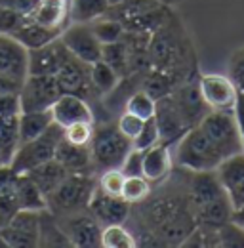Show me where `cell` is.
I'll list each match as a JSON object with an SVG mask.
<instances>
[{
	"mask_svg": "<svg viewBox=\"0 0 244 248\" xmlns=\"http://www.w3.org/2000/svg\"><path fill=\"white\" fill-rule=\"evenodd\" d=\"M132 206H139L137 212H130V216L139 221L137 229L151 233L158 247H182L197 225L187 191L180 195H149L145 201Z\"/></svg>",
	"mask_w": 244,
	"mask_h": 248,
	"instance_id": "obj_1",
	"label": "cell"
},
{
	"mask_svg": "<svg viewBox=\"0 0 244 248\" xmlns=\"http://www.w3.org/2000/svg\"><path fill=\"white\" fill-rule=\"evenodd\" d=\"M147 54L151 69L168 73L178 84L193 78L197 73L193 42L185 34L176 16L151 34L147 42Z\"/></svg>",
	"mask_w": 244,
	"mask_h": 248,
	"instance_id": "obj_2",
	"label": "cell"
},
{
	"mask_svg": "<svg viewBox=\"0 0 244 248\" xmlns=\"http://www.w3.org/2000/svg\"><path fill=\"white\" fill-rule=\"evenodd\" d=\"M185 191L198 225L219 229L233 219V206L215 170L189 172Z\"/></svg>",
	"mask_w": 244,
	"mask_h": 248,
	"instance_id": "obj_3",
	"label": "cell"
},
{
	"mask_svg": "<svg viewBox=\"0 0 244 248\" xmlns=\"http://www.w3.org/2000/svg\"><path fill=\"white\" fill-rule=\"evenodd\" d=\"M174 145L176 164L187 172L215 170L217 164L223 160V155L217 151V147L208 140V136L202 132L198 124L189 128Z\"/></svg>",
	"mask_w": 244,
	"mask_h": 248,
	"instance_id": "obj_4",
	"label": "cell"
},
{
	"mask_svg": "<svg viewBox=\"0 0 244 248\" xmlns=\"http://www.w3.org/2000/svg\"><path fill=\"white\" fill-rule=\"evenodd\" d=\"M95 186V174H67V178L46 197V208L54 216L86 210Z\"/></svg>",
	"mask_w": 244,
	"mask_h": 248,
	"instance_id": "obj_5",
	"label": "cell"
},
{
	"mask_svg": "<svg viewBox=\"0 0 244 248\" xmlns=\"http://www.w3.org/2000/svg\"><path fill=\"white\" fill-rule=\"evenodd\" d=\"M130 149H132V140H128L115 124L93 128V136L90 141L93 172H103L107 168H121Z\"/></svg>",
	"mask_w": 244,
	"mask_h": 248,
	"instance_id": "obj_6",
	"label": "cell"
},
{
	"mask_svg": "<svg viewBox=\"0 0 244 248\" xmlns=\"http://www.w3.org/2000/svg\"><path fill=\"white\" fill-rule=\"evenodd\" d=\"M63 140V126H60L58 123H54L46 132H42L40 136L32 138L29 141H23L17 145L15 153L12 156L10 166L17 172H29L34 166L54 158L56 147L60 145V141Z\"/></svg>",
	"mask_w": 244,
	"mask_h": 248,
	"instance_id": "obj_7",
	"label": "cell"
},
{
	"mask_svg": "<svg viewBox=\"0 0 244 248\" xmlns=\"http://www.w3.org/2000/svg\"><path fill=\"white\" fill-rule=\"evenodd\" d=\"M198 126L217 147V151L223 155V158L243 151L237 119L233 111H208L204 119L198 123Z\"/></svg>",
	"mask_w": 244,
	"mask_h": 248,
	"instance_id": "obj_8",
	"label": "cell"
},
{
	"mask_svg": "<svg viewBox=\"0 0 244 248\" xmlns=\"http://www.w3.org/2000/svg\"><path fill=\"white\" fill-rule=\"evenodd\" d=\"M61 229L65 231L71 247L76 248H99L101 247V223L86 210L73 212L67 216H56Z\"/></svg>",
	"mask_w": 244,
	"mask_h": 248,
	"instance_id": "obj_9",
	"label": "cell"
},
{
	"mask_svg": "<svg viewBox=\"0 0 244 248\" xmlns=\"http://www.w3.org/2000/svg\"><path fill=\"white\" fill-rule=\"evenodd\" d=\"M198 92L210 111H233L239 90L233 80L219 73H204L197 78Z\"/></svg>",
	"mask_w": 244,
	"mask_h": 248,
	"instance_id": "obj_10",
	"label": "cell"
},
{
	"mask_svg": "<svg viewBox=\"0 0 244 248\" xmlns=\"http://www.w3.org/2000/svg\"><path fill=\"white\" fill-rule=\"evenodd\" d=\"M61 95V90L54 77L46 75H27L19 88V103L23 111H42L50 109Z\"/></svg>",
	"mask_w": 244,
	"mask_h": 248,
	"instance_id": "obj_11",
	"label": "cell"
},
{
	"mask_svg": "<svg viewBox=\"0 0 244 248\" xmlns=\"http://www.w3.org/2000/svg\"><path fill=\"white\" fill-rule=\"evenodd\" d=\"M65 48L80 62L92 65L93 62L101 60L103 44L97 40L90 25L86 23H69L60 34Z\"/></svg>",
	"mask_w": 244,
	"mask_h": 248,
	"instance_id": "obj_12",
	"label": "cell"
},
{
	"mask_svg": "<svg viewBox=\"0 0 244 248\" xmlns=\"http://www.w3.org/2000/svg\"><path fill=\"white\" fill-rule=\"evenodd\" d=\"M88 212L101 223V227H105L113 223H126L130 219L132 204L126 202L122 197L109 195L95 186L88 202Z\"/></svg>",
	"mask_w": 244,
	"mask_h": 248,
	"instance_id": "obj_13",
	"label": "cell"
},
{
	"mask_svg": "<svg viewBox=\"0 0 244 248\" xmlns=\"http://www.w3.org/2000/svg\"><path fill=\"white\" fill-rule=\"evenodd\" d=\"M215 174L225 189L229 202L233 206V212L244 206V153L225 156L217 168Z\"/></svg>",
	"mask_w": 244,
	"mask_h": 248,
	"instance_id": "obj_14",
	"label": "cell"
},
{
	"mask_svg": "<svg viewBox=\"0 0 244 248\" xmlns=\"http://www.w3.org/2000/svg\"><path fill=\"white\" fill-rule=\"evenodd\" d=\"M8 248H36L38 247V212L19 210L12 221L0 229Z\"/></svg>",
	"mask_w": 244,
	"mask_h": 248,
	"instance_id": "obj_15",
	"label": "cell"
},
{
	"mask_svg": "<svg viewBox=\"0 0 244 248\" xmlns=\"http://www.w3.org/2000/svg\"><path fill=\"white\" fill-rule=\"evenodd\" d=\"M154 123L158 126L160 141L166 145H174L183 134L189 130V124L185 123L180 109L176 107L172 95H162L156 99V109H154Z\"/></svg>",
	"mask_w": 244,
	"mask_h": 248,
	"instance_id": "obj_16",
	"label": "cell"
},
{
	"mask_svg": "<svg viewBox=\"0 0 244 248\" xmlns=\"http://www.w3.org/2000/svg\"><path fill=\"white\" fill-rule=\"evenodd\" d=\"M29 75V52L10 34H0V77L19 84Z\"/></svg>",
	"mask_w": 244,
	"mask_h": 248,
	"instance_id": "obj_17",
	"label": "cell"
},
{
	"mask_svg": "<svg viewBox=\"0 0 244 248\" xmlns=\"http://www.w3.org/2000/svg\"><path fill=\"white\" fill-rule=\"evenodd\" d=\"M54 78L60 86L61 93H76L84 99L95 93L90 80V65L76 60L75 56L69 58V62L61 67Z\"/></svg>",
	"mask_w": 244,
	"mask_h": 248,
	"instance_id": "obj_18",
	"label": "cell"
},
{
	"mask_svg": "<svg viewBox=\"0 0 244 248\" xmlns=\"http://www.w3.org/2000/svg\"><path fill=\"white\" fill-rule=\"evenodd\" d=\"M170 95H172L176 107L180 109V113H182V117L185 119V123L189 124V128L197 126V124L204 119V115L210 111L208 105L204 103L200 92H198L197 80H193V78H189V80H185L182 84H178L170 92Z\"/></svg>",
	"mask_w": 244,
	"mask_h": 248,
	"instance_id": "obj_19",
	"label": "cell"
},
{
	"mask_svg": "<svg viewBox=\"0 0 244 248\" xmlns=\"http://www.w3.org/2000/svg\"><path fill=\"white\" fill-rule=\"evenodd\" d=\"M71 56L73 54L65 48L61 38H56L50 44L29 52V75L56 77L58 71L69 62Z\"/></svg>",
	"mask_w": 244,
	"mask_h": 248,
	"instance_id": "obj_20",
	"label": "cell"
},
{
	"mask_svg": "<svg viewBox=\"0 0 244 248\" xmlns=\"http://www.w3.org/2000/svg\"><path fill=\"white\" fill-rule=\"evenodd\" d=\"M54 123H58L60 126H67L73 123H95V115L92 111L88 99L76 95V93H61L60 97L54 101V105L50 107Z\"/></svg>",
	"mask_w": 244,
	"mask_h": 248,
	"instance_id": "obj_21",
	"label": "cell"
},
{
	"mask_svg": "<svg viewBox=\"0 0 244 248\" xmlns=\"http://www.w3.org/2000/svg\"><path fill=\"white\" fill-rule=\"evenodd\" d=\"M174 166V156L172 147L166 143H156L149 149L143 151L141 160V176L147 178L151 184H162L168 180L170 172Z\"/></svg>",
	"mask_w": 244,
	"mask_h": 248,
	"instance_id": "obj_22",
	"label": "cell"
},
{
	"mask_svg": "<svg viewBox=\"0 0 244 248\" xmlns=\"http://www.w3.org/2000/svg\"><path fill=\"white\" fill-rule=\"evenodd\" d=\"M54 158L69 174H95L92 166L90 145H75L63 138L56 147Z\"/></svg>",
	"mask_w": 244,
	"mask_h": 248,
	"instance_id": "obj_23",
	"label": "cell"
},
{
	"mask_svg": "<svg viewBox=\"0 0 244 248\" xmlns=\"http://www.w3.org/2000/svg\"><path fill=\"white\" fill-rule=\"evenodd\" d=\"M60 34H61L60 29L46 27V25L34 21L32 17H27V19L19 25V29L14 32L12 36H14L27 52H30V50H36V48H42V46L50 44L52 40L60 38Z\"/></svg>",
	"mask_w": 244,
	"mask_h": 248,
	"instance_id": "obj_24",
	"label": "cell"
},
{
	"mask_svg": "<svg viewBox=\"0 0 244 248\" xmlns=\"http://www.w3.org/2000/svg\"><path fill=\"white\" fill-rule=\"evenodd\" d=\"M30 17L46 27L63 31L69 25V0H38Z\"/></svg>",
	"mask_w": 244,
	"mask_h": 248,
	"instance_id": "obj_25",
	"label": "cell"
},
{
	"mask_svg": "<svg viewBox=\"0 0 244 248\" xmlns=\"http://www.w3.org/2000/svg\"><path fill=\"white\" fill-rule=\"evenodd\" d=\"M25 174L34 182V186L40 189V193H42L44 197H48V195L67 178L69 172L61 166L56 158H50V160H46V162L34 166L32 170L25 172Z\"/></svg>",
	"mask_w": 244,
	"mask_h": 248,
	"instance_id": "obj_26",
	"label": "cell"
},
{
	"mask_svg": "<svg viewBox=\"0 0 244 248\" xmlns=\"http://www.w3.org/2000/svg\"><path fill=\"white\" fill-rule=\"evenodd\" d=\"M111 10L109 0H69V23L90 25Z\"/></svg>",
	"mask_w": 244,
	"mask_h": 248,
	"instance_id": "obj_27",
	"label": "cell"
},
{
	"mask_svg": "<svg viewBox=\"0 0 244 248\" xmlns=\"http://www.w3.org/2000/svg\"><path fill=\"white\" fill-rule=\"evenodd\" d=\"M14 193H15L19 210H34V212L46 210V197L40 193V189L34 186V182L25 172L17 174L14 182Z\"/></svg>",
	"mask_w": 244,
	"mask_h": 248,
	"instance_id": "obj_28",
	"label": "cell"
},
{
	"mask_svg": "<svg viewBox=\"0 0 244 248\" xmlns=\"http://www.w3.org/2000/svg\"><path fill=\"white\" fill-rule=\"evenodd\" d=\"M38 247H71L58 217L48 208L38 212Z\"/></svg>",
	"mask_w": 244,
	"mask_h": 248,
	"instance_id": "obj_29",
	"label": "cell"
},
{
	"mask_svg": "<svg viewBox=\"0 0 244 248\" xmlns=\"http://www.w3.org/2000/svg\"><path fill=\"white\" fill-rule=\"evenodd\" d=\"M54 124V117L50 109L42 111H23L19 115V143L29 141L32 138L40 136Z\"/></svg>",
	"mask_w": 244,
	"mask_h": 248,
	"instance_id": "obj_30",
	"label": "cell"
},
{
	"mask_svg": "<svg viewBox=\"0 0 244 248\" xmlns=\"http://www.w3.org/2000/svg\"><path fill=\"white\" fill-rule=\"evenodd\" d=\"M19 145V115L0 117V166L12 162Z\"/></svg>",
	"mask_w": 244,
	"mask_h": 248,
	"instance_id": "obj_31",
	"label": "cell"
},
{
	"mask_svg": "<svg viewBox=\"0 0 244 248\" xmlns=\"http://www.w3.org/2000/svg\"><path fill=\"white\" fill-rule=\"evenodd\" d=\"M90 80L97 95H107L115 92L121 82V75L103 60H97L90 65Z\"/></svg>",
	"mask_w": 244,
	"mask_h": 248,
	"instance_id": "obj_32",
	"label": "cell"
},
{
	"mask_svg": "<svg viewBox=\"0 0 244 248\" xmlns=\"http://www.w3.org/2000/svg\"><path fill=\"white\" fill-rule=\"evenodd\" d=\"M101 247L103 248H134L136 239L132 229H128L124 223L105 225L101 229Z\"/></svg>",
	"mask_w": 244,
	"mask_h": 248,
	"instance_id": "obj_33",
	"label": "cell"
},
{
	"mask_svg": "<svg viewBox=\"0 0 244 248\" xmlns=\"http://www.w3.org/2000/svg\"><path fill=\"white\" fill-rule=\"evenodd\" d=\"M154 109H156V99L149 92H145L143 88L134 92L132 95L126 97L124 101V111L139 117L141 121H147L154 117Z\"/></svg>",
	"mask_w": 244,
	"mask_h": 248,
	"instance_id": "obj_34",
	"label": "cell"
},
{
	"mask_svg": "<svg viewBox=\"0 0 244 248\" xmlns=\"http://www.w3.org/2000/svg\"><path fill=\"white\" fill-rule=\"evenodd\" d=\"M151 193L152 184L147 178H143V176H126L121 197L130 204H137V202L145 201Z\"/></svg>",
	"mask_w": 244,
	"mask_h": 248,
	"instance_id": "obj_35",
	"label": "cell"
},
{
	"mask_svg": "<svg viewBox=\"0 0 244 248\" xmlns=\"http://www.w3.org/2000/svg\"><path fill=\"white\" fill-rule=\"evenodd\" d=\"M90 27L101 44L117 42V40H121L122 36L126 34L122 23L117 17H107V16H103V17H99L97 21L90 23Z\"/></svg>",
	"mask_w": 244,
	"mask_h": 248,
	"instance_id": "obj_36",
	"label": "cell"
},
{
	"mask_svg": "<svg viewBox=\"0 0 244 248\" xmlns=\"http://www.w3.org/2000/svg\"><path fill=\"white\" fill-rule=\"evenodd\" d=\"M93 128H95L93 123H86V121L67 124L63 128V138L69 143H75V145H90Z\"/></svg>",
	"mask_w": 244,
	"mask_h": 248,
	"instance_id": "obj_37",
	"label": "cell"
},
{
	"mask_svg": "<svg viewBox=\"0 0 244 248\" xmlns=\"http://www.w3.org/2000/svg\"><path fill=\"white\" fill-rule=\"evenodd\" d=\"M124 180L126 174L122 172L121 168H107L97 176V187L109 195H117L121 197L122 187H124Z\"/></svg>",
	"mask_w": 244,
	"mask_h": 248,
	"instance_id": "obj_38",
	"label": "cell"
},
{
	"mask_svg": "<svg viewBox=\"0 0 244 248\" xmlns=\"http://www.w3.org/2000/svg\"><path fill=\"white\" fill-rule=\"evenodd\" d=\"M160 143V134H158V126L154 123V119H147L143 123V128L139 130V134L132 140V147L134 149H139V151H145L152 145Z\"/></svg>",
	"mask_w": 244,
	"mask_h": 248,
	"instance_id": "obj_39",
	"label": "cell"
},
{
	"mask_svg": "<svg viewBox=\"0 0 244 248\" xmlns=\"http://www.w3.org/2000/svg\"><path fill=\"white\" fill-rule=\"evenodd\" d=\"M227 69H229V78L237 86L239 93L244 95V46L237 48L231 54L229 63H227Z\"/></svg>",
	"mask_w": 244,
	"mask_h": 248,
	"instance_id": "obj_40",
	"label": "cell"
},
{
	"mask_svg": "<svg viewBox=\"0 0 244 248\" xmlns=\"http://www.w3.org/2000/svg\"><path fill=\"white\" fill-rule=\"evenodd\" d=\"M17 212H19V204H17L14 187L0 191V229H4Z\"/></svg>",
	"mask_w": 244,
	"mask_h": 248,
	"instance_id": "obj_41",
	"label": "cell"
},
{
	"mask_svg": "<svg viewBox=\"0 0 244 248\" xmlns=\"http://www.w3.org/2000/svg\"><path fill=\"white\" fill-rule=\"evenodd\" d=\"M143 123H145V121H141L139 117H136V115L124 111L121 117H119V121H117V128L121 130L128 140H134V138L139 134V130L143 128Z\"/></svg>",
	"mask_w": 244,
	"mask_h": 248,
	"instance_id": "obj_42",
	"label": "cell"
},
{
	"mask_svg": "<svg viewBox=\"0 0 244 248\" xmlns=\"http://www.w3.org/2000/svg\"><path fill=\"white\" fill-rule=\"evenodd\" d=\"M27 17H23V16H19V14L4 8V6H0V34H10L12 36L14 32L19 29V25Z\"/></svg>",
	"mask_w": 244,
	"mask_h": 248,
	"instance_id": "obj_43",
	"label": "cell"
},
{
	"mask_svg": "<svg viewBox=\"0 0 244 248\" xmlns=\"http://www.w3.org/2000/svg\"><path fill=\"white\" fill-rule=\"evenodd\" d=\"M141 160H143V151L132 147L122 162L121 170L126 176H141Z\"/></svg>",
	"mask_w": 244,
	"mask_h": 248,
	"instance_id": "obj_44",
	"label": "cell"
},
{
	"mask_svg": "<svg viewBox=\"0 0 244 248\" xmlns=\"http://www.w3.org/2000/svg\"><path fill=\"white\" fill-rule=\"evenodd\" d=\"M0 6L23 16V17H30L38 6V0H0Z\"/></svg>",
	"mask_w": 244,
	"mask_h": 248,
	"instance_id": "obj_45",
	"label": "cell"
},
{
	"mask_svg": "<svg viewBox=\"0 0 244 248\" xmlns=\"http://www.w3.org/2000/svg\"><path fill=\"white\" fill-rule=\"evenodd\" d=\"M12 115H21L19 93H4V95H0V117H12Z\"/></svg>",
	"mask_w": 244,
	"mask_h": 248,
	"instance_id": "obj_46",
	"label": "cell"
},
{
	"mask_svg": "<svg viewBox=\"0 0 244 248\" xmlns=\"http://www.w3.org/2000/svg\"><path fill=\"white\" fill-rule=\"evenodd\" d=\"M233 115H235V119H237L239 138H241V147H243V153H244V95L243 93H239V97H237V103H235Z\"/></svg>",
	"mask_w": 244,
	"mask_h": 248,
	"instance_id": "obj_47",
	"label": "cell"
},
{
	"mask_svg": "<svg viewBox=\"0 0 244 248\" xmlns=\"http://www.w3.org/2000/svg\"><path fill=\"white\" fill-rule=\"evenodd\" d=\"M17 178V172L6 164V166H0V191H6V189H12L14 187V182Z\"/></svg>",
	"mask_w": 244,
	"mask_h": 248,
	"instance_id": "obj_48",
	"label": "cell"
},
{
	"mask_svg": "<svg viewBox=\"0 0 244 248\" xmlns=\"http://www.w3.org/2000/svg\"><path fill=\"white\" fill-rule=\"evenodd\" d=\"M21 84L12 80V78H6V77H0V95L4 93H19Z\"/></svg>",
	"mask_w": 244,
	"mask_h": 248,
	"instance_id": "obj_49",
	"label": "cell"
},
{
	"mask_svg": "<svg viewBox=\"0 0 244 248\" xmlns=\"http://www.w3.org/2000/svg\"><path fill=\"white\" fill-rule=\"evenodd\" d=\"M233 221H235L237 225H241V227L244 229V206L233 212Z\"/></svg>",
	"mask_w": 244,
	"mask_h": 248,
	"instance_id": "obj_50",
	"label": "cell"
},
{
	"mask_svg": "<svg viewBox=\"0 0 244 248\" xmlns=\"http://www.w3.org/2000/svg\"><path fill=\"white\" fill-rule=\"evenodd\" d=\"M158 2H162V4H166V6H174V4H180L182 0H158Z\"/></svg>",
	"mask_w": 244,
	"mask_h": 248,
	"instance_id": "obj_51",
	"label": "cell"
},
{
	"mask_svg": "<svg viewBox=\"0 0 244 248\" xmlns=\"http://www.w3.org/2000/svg\"><path fill=\"white\" fill-rule=\"evenodd\" d=\"M111 2V6H117V4H122V2H126V0H109Z\"/></svg>",
	"mask_w": 244,
	"mask_h": 248,
	"instance_id": "obj_52",
	"label": "cell"
}]
</instances>
